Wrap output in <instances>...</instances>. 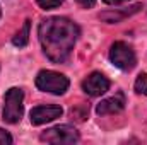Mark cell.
Returning a JSON list of instances; mask_svg holds the SVG:
<instances>
[{"instance_id": "obj_10", "label": "cell", "mask_w": 147, "mask_h": 145, "mask_svg": "<svg viewBox=\"0 0 147 145\" xmlns=\"http://www.w3.org/2000/svg\"><path fill=\"white\" fill-rule=\"evenodd\" d=\"M29 29H31V21H24L22 28L17 31L16 36L12 38L14 46H17V48H24V46L29 43Z\"/></svg>"}, {"instance_id": "obj_5", "label": "cell", "mask_w": 147, "mask_h": 145, "mask_svg": "<svg viewBox=\"0 0 147 145\" xmlns=\"http://www.w3.org/2000/svg\"><path fill=\"white\" fill-rule=\"evenodd\" d=\"M39 140L46 144H75L79 142V132L69 125H58L43 132L39 135Z\"/></svg>"}, {"instance_id": "obj_12", "label": "cell", "mask_w": 147, "mask_h": 145, "mask_svg": "<svg viewBox=\"0 0 147 145\" xmlns=\"http://www.w3.org/2000/svg\"><path fill=\"white\" fill-rule=\"evenodd\" d=\"M38 5L45 10H51V9H57L63 3V0H36Z\"/></svg>"}, {"instance_id": "obj_9", "label": "cell", "mask_w": 147, "mask_h": 145, "mask_svg": "<svg viewBox=\"0 0 147 145\" xmlns=\"http://www.w3.org/2000/svg\"><path fill=\"white\" fill-rule=\"evenodd\" d=\"M140 9H142V5H140V3H135V5L128 7L127 10H108V12H103L99 17H101L105 22H108V24H116V22H120L121 19H125V17H128V15L139 12Z\"/></svg>"}, {"instance_id": "obj_13", "label": "cell", "mask_w": 147, "mask_h": 145, "mask_svg": "<svg viewBox=\"0 0 147 145\" xmlns=\"http://www.w3.org/2000/svg\"><path fill=\"white\" fill-rule=\"evenodd\" d=\"M0 144H2V145L12 144V137H10V135H9L5 130H2V128H0Z\"/></svg>"}, {"instance_id": "obj_7", "label": "cell", "mask_w": 147, "mask_h": 145, "mask_svg": "<svg viewBox=\"0 0 147 145\" xmlns=\"http://www.w3.org/2000/svg\"><path fill=\"white\" fill-rule=\"evenodd\" d=\"M63 113V109L60 106H38L31 109V123L33 125H45L50 123L57 118H60Z\"/></svg>"}, {"instance_id": "obj_11", "label": "cell", "mask_w": 147, "mask_h": 145, "mask_svg": "<svg viewBox=\"0 0 147 145\" xmlns=\"http://www.w3.org/2000/svg\"><path fill=\"white\" fill-rule=\"evenodd\" d=\"M135 92L147 96V73H140L135 80Z\"/></svg>"}, {"instance_id": "obj_1", "label": "cell", "mask_w": 147, "mask_h": 145, "mask_svg": "<svg viewBox=\"0 0 147 145\" xmlns=\"http://www.w3.org/2000/svg\"><path fill=\"white\" fill-rule=\"evenodd\" d=\"M79 34V26L67 17L45 19L38 28V36L43 51L46 58L53 63H63L70 56Z\"/></svg>"}, {"instance_id": "obj_15", "label": "cell", "mask_w": 147, "mask_h": 145, "mask_svg": "<svg viewBox=\"0 0 147 145\" xmlns=\"http://www.w3.org/2000/svg\"><path fill=\"white\" fill-rule=\"evenodd\" d=\"M105 3H108V5H118V3H123V2H127V0H103Z\"/></svg>"}, {"instance_id": "obj_6", "label": "cell", "mask_w": 147, "mask_h": 145, "mask_svg": "<svg viewBox=\"0 0 147 145\" xmlns=\"http://www.w3.org/2000/svg\"><path fill=\"white\" fill-rule=\"evenodd\" d=\"M108 89H110V80L99 72H92L82 80V91L91 97H98L105 94Z\"/></svg>"}, {"instance_id": "obj_8", "label": "cell", "mask_w": 147, "mask_h": 145, "mask_svg": "<svg viewBox=\"0 0 147 145\" xmlns=\"http://www.w3.org/2000/svg\"><path fill=\"white\" fill-rule=\"evenodd\" d=\"M123 108H125V96H123V92H118V94L111 96L108 99L101 101V103L98 104V108H96V113H98L99 116L116 114V113L123 111Z\"/></svg>"}, {"instance_id": "obj_4", "label": "cell", "mask_w": 147, "mask_h": 145, "mask_svg": "<svg viewBox=\"0 0 147 145\" xmlns=\"http://www.w3.org/2000/svg\"><path fill=\"white\" fill-rule=\"evenodd\" d=\"M110 60L115 67H118L123 72H130L135 63H137V56L135 51L132 50V46H128L125 41H116L111 44L110 50Z\"/></svg>"}, {"instance_id": "obj_16", "label": "cell", "mask_w": 147, "mask_h": 145, "mask_svg": "<svg viewBox=\"0 0 147 145\" xmlns=\"http://www.w3.org/2000/svg\"><path fill=\"white\" fill-rule=\"evenodd\" d=\"M0 14H2V12H0Z\"/></svg>"}, {"instance_id": "obj_2", "label": "cell", "mask_w": 147, "mask_h": 145, "mask_svg": "<svg viewBox=\"0 0 147 145\" xmlns=\"http://www.w3.org/2000/svg\"><path fill=\"white\" fill-rule=\"evenodd\" d=\"M24 92L19 87H12L5 92L3 96V121L16 125L21 121L22 114H24Z\"/></svg>"}, {"instance_id": "obj_14", "label": "cell", "mask_w": 147, "mask_h": 145, "mask_svg": "<svg viewBox=\"0 0 147 145\" xmlns=\"http://www.w3.org/2000/svg\"><path fill=\"white\" fill-rule=\"evenodd\" d=\"M80 7H84V9H91V7H94V3H96V0H75Z\"/></svg>"}, {"instance_id": "obj_3", "label": "cell", "mask_w": 147, "mask_h": 145, "mask_svg": "<svg viewBox=\"0 0 147 145\" xmlns=\"http://www.w3.org/2000/svg\"><path fill=\"white\" fill-rule=\"evenodd\" d=\"M36 87L43 92L63 94L69 89V79L53 70H41L36 77Z\"/></svg>"}]
</instances>
